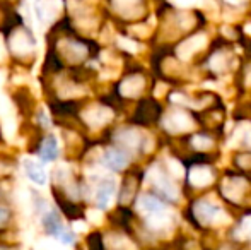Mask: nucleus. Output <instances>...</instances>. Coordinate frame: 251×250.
Returning a JSON list of instances; mask_svg holds the SVG:
<instances>
[{"label":"nucleus","mask_w":251,"mask_h":250,"mask_svg":"<svg viewBox=\"0 0 251 250\" xmlns=\"http://www.w3.org/2000/svg\"><path fill=\"white\" fill-rule=\"evenodd\" d=\"M139 211L147 218V224L154 230H162L171 223V214L164 206L152 195H142L137 202Z\"/></svg>","instance_id":"f257e3e1"},{"label":"nucleus","mask_w":251,"mask_h":250,"mask_svg":"<svg viewBox=\"0 0 251 250\" xmlns=\"http://www.w3.org/2000/svg\"><path fill=\"white\" fill-rule=\"evenodd\" d=\"M43 224H45V228H47V230L50 231L51 237L56 238V240H58L60 244H63V245H72L74 242H75V237H74V235L70 233V231L67 230L65 226H63L62 220H60V216L55 213V211H50V213L45 214Z\"/></svg>","instance_id":"f03ea898"},{"label":"nucleus","mask_w":251,"mask_h":250,"mask_svg":"<svg viewBox=\"0 0 251 250\" xmlns=\"http://www.w3.org/2000/svg\"><path fill=\"white\" fill-rule=\"evenodd\" d=\"M149 178L152 180V184L155 185V189H157L164 197H168V199H171V200L178 199V189H176V185L173 184L171 180H168V178L161 173V170L152 168L149 171Z\"/></svg>","instance_id":"7ed1b4c3"},{"label":"nucleus","mask_w":251,"mask_h":250,"mask_svg":"<svg viewBox=\"0 0 251 250\" xmlns=\"http://www.w3.org/2000/svg\"><path fill=\"white\" fill-rule=\"evenodd\" d=\"M24 171H26V177L29 178V182H33L34 185H38V187L47 185L48 175L40 161L33 160V158H26L24 160Z\"/></svg>","instance_id":"20e7f679"},{"label":"nucleus","mask_w":251,"mask_h":250,"mask_svg":"<svg viewBox=\"0 0 251 250\" xmlns=\"http://www.w3.org/2000/svg\"><path fill=\"white\" fill-rule=\"evenodd\" d=\"M195 214L201 223H215V221L224 220L226 218L221 207L215 206V204H212V202H208V200H201V202L197 204Z\"/></svg>","instance_id":"39448f33"},{"label":"nucleus","mask_w":251,"mask_h":250,"mask_svg":"<svg viewBox=\"0 0 251 250\" xmlns=\"http://www.w3.org/2000/svg\"><path fill=\"white\" fill-rule=\"evenodd\" d=\"M164 127L169 132H185V130L193 129V122L183 111H173L164 118Z\"/></svg>","instance_id":"423d86ee"},{"label":"nucleus","mask_w":251,"mask_h":250,"mask_svg":"<svg viewBox=\"0 0 251 250\" xmlns=\"http://www.w3.org/2000/svg\"><path fill=\"white\" fill-rule=\"evenodd\" d=\"M116 192V182L111 178H104L101 180L100 187L96 190V204L100 209H106L109 204L113 202V197Z\"/></svg>","instance_id":"0eeeda50"},{"label":"nucleus","mask_w":251,"mask_h":250,"mask_svg":"<svg viewBox=\"0 0 251 250\" xmlns=\"http://www.w3.org/2000/svg\"><path fill=\"white\" fill-rule=\"evenodd\" d=\"M203 47H205V36L203 34H197V36L186 40L185 43L178 48V55L183 60H186V58H190L195 52H199L200 48H203Z\"/></svg>","instance_id":"6e6552de"},{"label":"nucleus","mask_w":251,"mask_h":250,"mask_svg":"<svg viewBox=\"0 0 251 250\" xmlns=\"http://www.w3.org/2000/svg\"><path fill=\"white\" fill-rule=\"evenodd\" d=\"M111 117H113L111 111H109L108 108H101V107H94V108H91V110H87L86 113H84L86 122L89 125H93V127H100L102 124H106V122H108Z\"/></svg>","instance_id":"1a4fd4ad"},{"label":"nucleus","mask_w":251,"mask_h":250,"mask_svg":"<svg viewBox=\"0 0 251 250\" xmlns=\"http://www.w3.org/2000/svg\"><path fill=\"white\" fill-rule=\"evenodd\" d=\"M10 47L17 55H27L33 50V41L29 40V36L24 31H17L10 40Z\"/></svg>","instance_id":"9d476101"},{"label":"nucleus","mask_w":251,"mask_h":250,"mask_svg":"<svg viewBox=\"0 0 251 250\" xmlns=\"http://www.w3.org/2000/svg\"><path fill=\"white\" fill-rule=\"evenodd\" d=\"M104 163L113 170H123L128 165V156L123 151L118 149H108L104 153Z\"/></svg>","instance_id":"9b49d317"},{"label":"nucleus","mask_w":251,"mask_h":250,"mask_svg":"<svg viewBox=\"0 0 251 250\" xmlns=\"http://www.w3.org/2000/svg\"><path fill=\"white\" fill-rule=\"evenodd\" d=\"M212 180V171L207 167H195L190 171V182L195 187H205Z\"/></svg>","instance_id":"f8f14e48"},{"label":"nucleus","mask_w":251,"mask_h":250,"mask_svg":"<svg viewBox=\"0 0 251 250\" xmlns=\"http://www.w3.org/2000/svg\"><path fill=\"white\" fill-rule=\"evenodd\" d=\"M40 156L43 161H55L58 156V140L55 137H47L40 147Z\"/></svg>","instance_id":"ddd939ff"},{"label":"nucleus","mask_w":251,"mask_h":250,"mask_svg":"<svg viewBox=\"0 0 251 250\" xmlns=\"http://www.w3.org/2000/svg\"><path fill=\"white\" fill-rule=\"evenodd\" d=\"M246 189V182L243 178H231L224 184V194L231 200H239L243 195V190Z\"/></svg>","instance_id":"4468645a"},{"label":"nucleus","mask_w":251,"mask_h":250,"mask_svg":"<svg viewBox=\"0 0 251 250\" xmlns=\"http://www.w3.org/2000/svg\"><path fill=\"white\" fill-rule=\"evenodd\" d=\"M142 87H144V79H142V77H140V76H132L122 84L120 91H122V94H125V96H137V94L142 91Z\"/></svg>","instance_id":"2eb2a0df"},{"label":"nucleus","mask_w":251,"mask_h":250,"mask_svg":"<svg viewBox=\"0 0 251 250\" xmlns=\"http://www.w3.org/2000/svg\"><path fill=\"white\" fill-rule=\"evenodd\" d=\"M116 140H118L120 144H123L125 147L135 149L140 142V136L135 130H120V132L116 134Z\"/></svg>","instance_id":"dca6fc26"},{"label":"nucleus","mask_w":251,"mask_h":250,"mask_svg":"<svg viewBox=\"0 0 251 250\" xmlns=\"http://www.w3.org/2000/svg\"><path fill=\"white\" fill-rule=\"evenodd\" d=\"M2 130H3V136L9 140H12L14 134H16V120L12 118V115L2 118Z\"/></svg>","instance_id":"f3484780"},{"label":"nucleus","mask_w":251,"mask_h":250,"mask_svg":"<svg viewBox=\"0 0 251 250\" xmlns=\"http://www.w3.org/2000/svg\"><path fill=\"white\" fill-rule=\"evenodd\" d=\"M210 65H212V69H214L215 72H222V70L226 69V65H227V60H226V57L222 54H217V55H214V57H212Z\"/></svg>","instance_id":"a211bd4d"},{"label":"nucleus","mask_w":251,"mask_h":250,"mask_svg":"<svg viewBox=\"0 0 251 250\" xmlns=\"http://www.w3.org/2000/svg\"><path fill=\"white\" fill-rule=\"evenodd\" d=\"M168 165H169V171H171V173H173V177L181 178L183 175H185V168L181 167V163H179V161H176V160H169V161H168Z\"/></svg>","instance_id":"6ab92c4d"},{"label":"nucleus","mask_w":251,"mask_h":250,"mask_svg":"<svg viewBox=\"0 0 251 250\" xmlns=\"http://www.w3.org/2000/svg\"><path fill=\"white\" fill-rule=\"evenodd\" d=\"M38 250H62V245L56 244L53 238H43L38 244Z\"/></svg>","instance_id":"aec40b11"},{"label":"nucleus","mask_w":251,"mask_h":250,"mask_svg":"<svg viewBox=\"0 0 251 250\" xmlns=\"http://www.w3.org/2000/svg\"><path fill=\"white\" fill-rule=\"evenodd\" d=\"M10 111H12V107H10V101L7 100L5 94L0 93V117H9Z\"/></svg>","instance_id":"412c9836"},{"label":"nucleus","mask_w":251,"mask_h":250,"mask_svg":"<svg viewBox=\"0 0 251 250\" xmlns=\"http://www.w3.org/2000/svg\"><path fill=\"white\" fill-rule=\"evenodd\" d=\"M210 146H212V140L205 136H197L193 139V147H197V149H208Z\"/></svg>","instance_id":"4be33fe9"},{"label":"nucleus","mask_w":251,"mask_h":250,"mask_svg":"<svg viewBox=\"0 0 251 250\" xmlns=\"http://www.w3.org/2000/svg\"><path fill=\"white\" fill-rule=\"evenodd\" d=\"M118 45L126 52H137L139 50V47H137L135 41L128 40V38H118Z\"/></svg>","instance_id":"5701e85b"},{"label":"nucleus","mask_w":251,"mask_h":250,"mask_svg":"<svg viewBox=\"0 0 251 250\" xmlns=\"http://www.w3.org/2000/svg\"><path fill=\"white\" fill-rule=\"evenodd\" d=\"M239 233L243 238H251V216L243 220L241 226H239Z\"/></svg>","instance_id":"b1692460"},{"label":"nucleus","mask_w":251,"mask_h":250,"mask_svg":"<svg viewBox=\"0 0 251 250\" xmlns=\"http://www.w3.org/2000/svg\"><path fill=\"white\" fill-rule=\"evenodd\" d=\"M101 220H102V213L100 209H89L87 211V221L98 224V223H101Z\"/></svg>","instance_id":"393cba45"},{"label":"nucleus","mask_w":251,"mask_h":250,"mask_svg":"<svg viewBox=\"0 0 251 250\" xmlns=\"http://www.w3.org/2000/svg\"><path fill=\"white\" fill-rule=\"evenodd\" d=\"M72 228H74V233H84V231H87V226L84 221H74Z\"/></svg>","instance_id":"a878e982"},{"label":"nucleus","mask_w":251,"mask_h":250,"mask_svg":"<svg viewBox=\"0 0 251 250\" xmlns=\"http://www.w3.org/2000/svg\"><path fill=\"white\" fill-rule=\"evenodd\" d=\"M171 2L178 7H192V5H195L197 0H171Z\"/></svg>","instance_id":"bb28decb"},{"label":"nucleus","mask_w":251,"mask_h":250,"mask_svg":"<svg viewBox=\"0 0 251 250\" xmlns=\"http://www.w3.org/2000/svg\"><path fill=\"white\" fill-rule=\"evenodd\" d=\"M7 220H9V213L0 207V226H3V224L7 223Z\"/></svg>","instance_id":"cd10ccee"},{"label":"nucleus","mask_w":251,"mask_h":250,"mask_svg":"<svg viewBox=\"0 0 251 250\" xmlns=\"http://www.w3.org/2000/svg\"><path fill=\"white\" fill-rule=\"evenodd\" d=\"M40 122H41V124L45 122V127L50 125V120H48V115L45 113V111H41V113H40Z\"/></svg>","instance_id":"c85d7f7f"},{"label":"nucleus","mask_w":251,"mask_h":250,"mask_svg":"<svg viewBox=\"0 0 251 250\" xmlns=\"http://www.w3.org/2000/svg\"><path fill=\"white\" fill-rule=\"evenodd\" d=\"M245 139H246V142H248L250 144V146H251V129H248V127H246V130H245Z\"/></svg>","instance_id":"c756f323"},{"label":"nucleus","mask_w":251,"mask_h":250,"mask_svg":"<svg viewBox=\"0 0 251 250\" xmlns=\"http://www.w3.org/2000/svg\"><path fill=\"white\" fill-rule=\"evenodd\" d=\"M226 2L234 3V5H238V3H243V2H246V0H226Z\"/></svg>","instance_id":"7c9ffc66"},{"label":"nucleus","mask_w":251,"mask_h":250,"mask_svg":"<svg viewBox=\"0 0 251 250\" xmlns=\"http://www.w3.org/2000/svg\"><path fill=\"white\" fill-rule=\"evenodd\" d=\"M116 2H120V3H128V5H130V3H135L137 0H116Z\"/></svg>","instance_id":"2f4dec72"},{"label":"nucleus","mask_w":251,"mask_h":250,"mask_svg":"<svg viewBox=\"0 0 251 250\" xmlns=\"http://www.w3.org/2000/svg\"><path fill=\"white\" fill-rule=\"evenodd\" d=\"M246 33L251 34V24H248V26H246Z\"/></svg>","instance_id":"473e14b6"},{"label":"nucleus","mask_w":251,"mask_h":250,"mask_svg":"<svg viewBox=\"0 0 251 250\" xmlns=\"http://www.w3.org/2000/svg\"><path fill=\"white\" fill-rule=\"evenodd\" d=\"M3 55V48H2V45H0V57Z\"/></svg>","instance_id":"72a5a7b5"},{"label":"nucleus","mask_w":251,"mask_h":250,"mask_svg":"<svg viewBox=\"0 0 251 250\" xmlns=\"http://www.w3.org/2000/svg\"><path fill=\"white\" fill-rule=\"evenodd\" d=\"M0 84H2V79H0Z\"/></svg>","instance_id":"f704fd0d"}]
</instances>
